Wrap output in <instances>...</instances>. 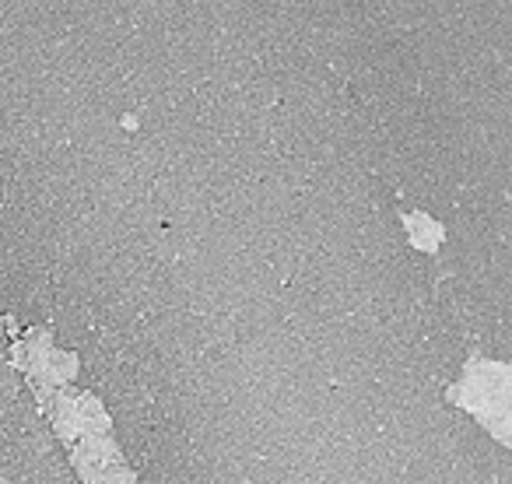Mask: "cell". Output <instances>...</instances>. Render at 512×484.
<instances>
[{
  "mask_svg": "<svg viewBox=\"0 0 512 484\" xmlns=\"http://www.w3.org/2000/svg\"><path fill=\"white\" fill-rule=\"evenodd\" d=\"M0 299L8 302L15 313H22L39 323V320H50L53 299H57V285H53L50 271L0 260Z\"/></svg>",
  "mask_w": 512,
  "mask_h": 484,
  "instance_id": "obj_2",
  "label": "cell"
},
{
  "mask_svg": "<svg viewBox=\"0 0 512 484\" xmlns=\"http://www.w3.org/2000/svg\"><path fill=\"white\" fill-rule=\"evenodd\" d=\"M106 407L116 421V439H120L123 453L130 460H144V449H148V439L155 432V411H151L148 390L123 393V397L109 400Z\"/></svg>",
  "mask_w": 512,
  "mask_h": 484,
  "instance_id": "obj_4",
  "label": "cell"
},
{
  "mask_svg": "<svg viewBox=\"0 0 512 484\" xmlns=\"http://www.w3.org/2000/svg\"><path fill=\"white\" fill-rule=\"evenodd\" d=\"M460 25L481 50L512 64V4L491 0V4H456Z\"/></svg>",
  "mask_w": 512,
  "mask_h": 484,
  "instance_id": "obj_3",
  "label": "cell"
},
{
  "mask_svg": "<svg viewBox=\"0 0 512 484\" xmlns=\"http://www.w3.org/2000/svg\"><path fill=\"white\" fill-rule=\"evenodd\" d=\"M11 176H15V162L8 155H0V207L8 204V186H11Z\"/></svg>",
  "mask_w": 512,
  "mask_h": 484,
  "instance_id": "obj_6",
  "label": "cell"
},
{
  "mask_svg": "<svg viewBox=\"0 0 512 484\" xmlns=\"http://www.w3.org/2000/svg\"><path fill=\"white\" fill-rule=\"evenodd\" d=\"M53 334L60 337V341L67 344V348L81 351L85 348V341L95 334V320H92V309L85 306V302H74V299H53Z\"/></svg>",
  "mask_w": 512,
  "mask_h": 484,
  "instance_id": "obj_5",
  "label": "cell"
},
{
  "mask_svg": "<svg viewBox=\"0 0 512 484\" xmlns=\"http://www.w3.org/2000/svg\"><path fill=\"white\" fill-rule=\"evenodd\" d=\"M309 348H313L316 362H320L323 376L330 379V386H351V383L376 379V372L383 369L386 358L397 348H407V344H400L376 316L355 313L316 330L309 337Z\"/></svg>",
  "mask_w": 512,
  "mask_h": 484,
  "instance_id": "obj_1",
  "label": "cell"
}]
</instances>
